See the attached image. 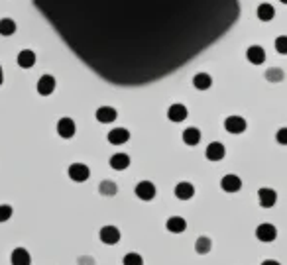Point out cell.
<instances>
[{"label":"cell","mask_w":287,"mask_h":265,"mask_svg":"<svg viewBox=\"0 0 287 265\" xmlns=\"http://www.w3.org/2000/svg\"><path fill=\"white\" fill-rule=\"evenodd\" d=\"M95 116H97V120L100 124H111V122H114L118 118V112L114 110L113 106H100Z\"/></svg>","instance_id":"obj_16"},{"label":"cell","mask_w":287,"mask_h":265,"mask_svg":"<svg viewBox=\"0 0 287 265\" xmlns=\"http://www.w3.org/2000/svg\"><path fill=\"white\" fill-rule=\"evenodd\" d=\"M211 85H212V79L207 73H197V75L193 77V87L199 88V90H207V88H211Z\"/></svg>","instance_id":"obj_21"},{"label":"cell","mask_w":287,"mask_h":265,"mask_svg":"<svg viewBox=\"0 0 287 265\" xmlns=\"http://www.w3.org/2000/svg\"><path fill=\"white\" fill-rule=\"evenodd\" d=\"M262 265H281L279 261H275V259H266Z\"/></svg>","instance_id":"obj_31"},{"label":"cell","mask_w":287,"mask_h":265,"mask_svg":"<svg viewBox=\"0 0 287 265\" xmlns=\"http://www.w3.org/2000/svg\"><path fill=\"white\" fill-rule=\"evenodd\" d=\"M258 201H260V206H263V208H272L277 202V192L274 189L263 187V189L258 190Z\"/></svg>","instance_id":"obj_7"},{"label":"cell","mask_w":287,"mask_h":265,"mask_svg":"<svg viewBox=\"0 0 287 265\" xmlns=\"http://www.w3.org/2000/svg\"><path fill=\"white\" fill-rule=\"evenodd\" d=\"M124 265H144V259L140 253H126Z\"/></svg>","instance_id":"obj_26"},{"label":"cell","mask_w":287,"mask_h":265,"mask_svg":"<svg viewBox=\"0 0 287 265\" xmlns=\"http://www.w3.org/2000/svg\"><path fill=\"white\" fill-rule=\"evenodd\" d=\"M183 141H185L187 146H197V143L201 141L199 128H187V130L183 132Z\"/></svg>","instance_id":"obj_22"},{"label":"cell","mask_w":287,"mask_h":265,"mask_svg":"<svg viewBox=\"0 0 287 265\" xmlns=\"http://www.w3.org/2000/svg\"><path fill=\"white\" fill-rule=\"evenodd\" d=\"M220 187L226 192H238L242 189V179L238 175H225L220 179Z\"/></svg>","instance_id":"obj_8"},{"label":"cell","mask_w":287,"mask_h":265,"mask_svg":"<svg viewBox=\"0 0 287 265\" xmlns=\"http://www.w3.org/2000/svg\"><path fill=\"white\" fill-rule=\"evenodd\" d=\"M12 206L10 204H0V224L2 222H6V220H10L12 218Z\"/></svg>","instance_id":"obj_27"},{"label":"cell","mask_w":287,"mask_h":265,"mask_svg":"<svg viewBox=\"0 0 287 265\" xmlns=\"http://www.w3.org/2000/svg\"><path fill=\"white\" fill-rule=\"evenodd\" d=\"M165 228H167L171 234H181V232H185L187 222H185V218H181V216H171V218L165 222Z\"/></svg>","instance_id":"obj_18"},{"label":"cell","mask_w":287,"mask_h":265,"mask_svg":"<svg viewBox=\"0 0 287 265\" xmlns=\"http://www.w3.org/2000/svg\"><path fill=\"white\" fill-rule=\"evenodd\" d=\"M18 65L22 67V69H32L34 65H36V53L32 50H22L18 53Z\"/></svg>","instance_id":"obj_17"},{"label":"cell","mask_w":287,"mask_h":265,"mask_svg":"<svg viewBox=\"0 0 287 265\" xmlns=\"http://www.w3.org/2000/svg\"><path fill=\"white\" fill-rule=\"evenodd\" d=\"M128 165H130L128 153H114L111 157V167L116 169V171H124V169H128Z\"/></svg>","instance_id":"obj_19"},{"label":"cell","mask_w":287,"mask_h":265,"mask_svg":"<svg viewBox=\"0 0 287 265\" xmlns=\"http://www.w3.org/2000/svg\"><path fill=\"white\" fill-rule=\"evenodd\" d=\"M225 128L230 134H242L246 130V120L242 116H228L225 120Z\"/></svg>","instance_id":"obj_6"},{"label":"cell","mask_w":287,"mask_h":265,"mask_svg":"<svg viewBox=\"0 0 287 265\" xmlns=\"http://www.w3.org/2000/svg\"><path fill=\"white\" fill-rule=\"evenodd\" d=\"M246 59L252 65H262L266 61V50H263L262 45H252L246 51Z\"/></svg>","instance_id":"obj_10"},{"label":"cell","mask_w":287,"mask_h":265,"mask_svg":"<svg viewBox=\"0 0 287 265\" xmlns=\"http://www.w3.org/2000/svg\"><path fill=\"white\" fill-rule=\"evenodd\" d=\"M67 173H69V179H71V181H75V183H85L89 177H91V169H89L85 163H73V165H69Z\"/></svg>","instance_id":"obj_1"},{"label":"cell","mask_w":287,"mask_h":265,"mask_svg":"<svg viewBox=\"0 0 287 265\" xmlns=\"http://www.w3.org/2000/svg\"><path fill=\"white\" fill-rule=\"evenodd\" d=\"M55 90V79L51 75H41L38 81V92L41 97H50Z\"/></svg>","instance_id":"obj_12"},{"label":"cell","mask_w":287,"mask_h":265,"mask_svg":"<svg viewBox=\"0 0 287 265\" xmlns=\"http://www.w3.org/2000/svg\"><path fill=\"white\" fill-rule=\"evenodd\" d=\"M275 139H277V143H281V146H287V128H281V130H277V134H275Z\"/></svg>","instance_id":"obj_30"},{"label":"cell","mask_w":287,"mask_h":265,"mask_svg":"<svg viewBox=\"0 0 287 265\" xmlns=\"http://www.w3.org/2000/svg\"><path fill=\"white\" fill-rule=\"evenodd\" d=\"M16 34V22L12 18H2L0 20V36L8 38V36H14Z\"/></svg>","instance_id":"obj_23"},{"label":"cell","mask_w":287,"mask_h":265,"mask_svg":"<svg viewBox=\"0 0 287 265\" xmlns=\"http://www.w3.org/2000/svg\"><path fill=\"white\" fill-rule=\"evenodd\" d=\"M256 16H258V20H262V22H270V20H274L275 16V8L272 4H268V2H263L258 6V10H256Z\"/></svg>","instance_id":"obj_20"},{"label":"cell","mask_w":287,"mask_h":265,"mask_svg":"<svg viewBox=\"0 0 287 265\" xmlns=\"http://www.w3.org/2000/svg\"><path fill=\"white\" fill-rule=\"evenodd\" d=\"M266 77H268V81H281L283 79V71L281 69H268Z\"/></svg>","instance_id":"obj_29"},{"label":"cell","mask_w":287,"mask_h":265,"mask_svg":"<svg viewBox=\"0 0 287 265\" xmlns=\"http://www.w3.org/2000/svg\"><path fill=\"white\" fill-rule=\"evenodd\" d=\"M75 132H77V126L71 118H61V120L57 122V134H59L63 139H71L75 136Z\"/></svg>","instance_id":"obj_5"},{"label":"cell","mask_w":287,"mask_h":265,"mask_svg":"<svg viewBox=\"0 0 287 265\" xmlns=\"http://www.w3.org/2000/svg\"><path fill=\"white\" fill-rule=\"evenodd\" d=\"M187 106H183V104H171L169 106V110H167V118L171 120V122H183L185 118H187Z\"/></svg>","instance_id":"obj_15"},{"label":"cell","mask_w":287,"mask_h":265,"mask_svg":"<svg viewBox=\"0 0 287 265\" xmlns=\"http://www.w3.org/2000/svg\"><path fill=\"white\" fill-rule=\"evenodd\" d=\"M136 197L140 201H151L156 197V185L151 181H140L136 185Z\"/></svg>","instance_id":"obj_2"},{"label":"cell","mask_w":287,"mask_h":265,"mask_svg":"<svg viewBox=\"0 0 287 265\" xmlns=\"http://www.w3.org/2000/svg\"><path fill=\"white\" fill-rule=\"evenodd\" d=\"M99 190L102 192V195H106V197H113V195H116V190H118V187L114 185L113 181H102L100 183Z\"/></svg>","instance_id":"obj_25"},{"label":"cell","mask_w":287,"mask_h":265,"mask_svg":"<svg viewBox=\"0 0 287 265\" xmlns=\"http://www.w3.org/2000/svg\"><path fill=\"white\" fill-rule=\"evenodd\" d=\"M275 51L279 55H287V36H279L275 39Z\"/></svg>","instance_id":"obj_28"},{"label":"cell","mask_w":287,"mask_h":265,"mask_svg":"<svg viewBox=\"0 0 287 265\" xmlns=\"http://www.w3.org/2000/svg\"><path fill=\"white\" fill-rule=\"evenodd\" d=\"M256 238L260 242H274L277 238V228L274 224L263 222V224H260V226L256 228Z\"/></svg>","instance_id":"obj_3"},{"label":"cell","mask_w":287,"mask_h":265,"mask_svg":"<svg viewBox=\"0 0 287 265\" xmlns=\"http://www.w3.org/2000/svg\"><path fill=\"white\" fill-rule=\"evenodd\" d=\"M99 236H100V240H102V244L114 246V244L120 242V230L116 226H104V228H100Z\"/></svg>","instance_id":"obj_4"},{"label":"cell","mask_w":287,"mask_h":265,"mask_svg":"<svg viewBox=\"0 0 287 265\" xmlns=\"http://www.w3.org/2000/svg\"><path fill=\"white\" fill-rule=\"evenodd\" d=\"M225 153H226V150L220 141H212V143L207 146L205 155H207V159H211V161H220V159L225 157Z\"/></svg>","instance_id":"obj_9"},{"label":"cell","mask_w":287,"mask_h":265,"mask_svg":"<svg viewBox=\"0 0 287 265\" xmlns=\"http://www.w3.org/2000/svg\"><path fill=\"white\" fill-rule=\"evenodd\" d=\"M279 2H283V4H287V0H279Z\"/></svg>","instance_id":"obj_33"},{"label":"cell","mask_w":287,"mask_h":265,"mask_svg":"<svg viewBox=\"0 0 287 265\" xmlns=\"http://www.w3.org/2000/svg\"><path fill=\"white\" fill-rule=\"evenodd\" d=\"M128 139H130V132L126 128H114V130L108 132V141L113 146H122Z\"/></svg>","instance_id":"obj_13"},{"label":"cell","mask_w":287,"mask_h":265,"mask_svg":"<svg viewBox=\"0 0 287 265\" xmlns=\"http://www.w3.org/2000/svg\"><path fill=\"white\" fill-rule=\"evenodd\" d=\"M212 248V242L211 238H207V236H201L199 240H197V244H195V250L201 253V255H205V253H209Z\"/></svg>","instance_id":"obj_24"},{"label":"cell","mask_w":287,"mask_h":265,"mask_svg":"<svg viewBox=\"0 0 287 265\" xmlns=\"http://www.w3.org/2000/svg\"><path fill=\"white\" fill-rule=\"evenodd\" d=\"M10 263L12 265H32V255L24 248H16L10 253Z\"/></svg>","instance_id":"obj_11"},{"label":"cell","mask_w":287,"mask_h":265,"mask_svg":"<svg viewBox=\"0 0 287 265\" xmlns=\"http://www.w3.org/2000/svg\"><path fill=\"white\" fill-rule=\"evenodd\" d=\"M193 195H195V187L191 183H187V181H181V183L175 185V197L179 201H189Z\"/></svg>","instance_id":"obj_14"},{"label":"cell","mask_w":287,"mask_h":265,"mask_svg":"<svg viewBox=\"0 0 287 265\" xmlns=\"http://www.w3.org/2000/svg\"><path fill=\"white\" fill-rule=\"evenodd\" d=\"M4 83V73H2V65H0V85Z\"/></svg>","instance_id":"obj_32"}]
</instances>
